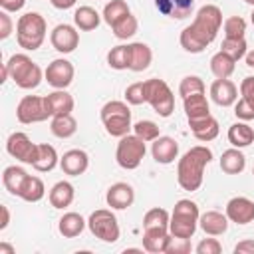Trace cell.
Here are the masks:
<instances>
[{
  "label": "cell",
  "mask_w": 254,
  "mask_h": 254,
  "mask_svg": "<svg viewBox=\"0 0 254 254\" xmlns=\"http://www.w3.org/2000/svg\"><path fill=\"white\" fill-rule=\"evenodd\" d=\"M222 26V12L216 4H204L196 10L194 20L181 32V46L189 54H200L208 44L214 42Z\"/></svg>",
  "instance_id": "6da1fadb"
},
{
  "label": "cell",
  "mask_w": 254,
  "mask_h": 254,
  "mask_svg": "<svg viewBox=\"0 0 254 254\" xmlns=\"http://www.w3.org/2000/svg\"><path fill=\"white\" fill-rule=\"evenodd\" d=\"M212 161V151L206 145H196L190 147L177 165V181L181 189L192 192L198 190L204 179V167Z\"/></svg>",
  "instance_id": "7a4b0ae2"
},
{
  "label": "cell",
  "mask_w": 254,
  "mask_h": 254,
  "mask_svg": "<svg viewBox=\"0 0 254 254\" xmlns=\"http://www.w3.org/2000/svg\"><path fill=\"white\" fill-rule=\"evenodd\" d=\"M4 69L8 73V77L22 89H34L40 85L44 71L40 69V65L26 54H14L6 64Z\"/></svg>",
  "instance_id": "3957f363"
},
{
  "label": "cell",
  "mask_w": 254,
  "mask_h": 254,
  "mask_svg": "<svg viewBox=\"0 0 254 254\" xmlns=\"http://www.w3.org/2000/svg\"><path fill=\"white\" fill-rule=\"evenodd\" d=\"M46 32L48 26L44 16L40 12H26L16 24V42L26 52H34L44 44Z\"/></svg>",
  "instance_id": "277c9868"
},
{
  "label": "cell",
  "mask_w": 254,
  "mask_h": 254,
  "mask_svg": "<svg viewBox=\"0 0 254 254\" xmlns=\"http://www.w3.org/2000/svg\"><path fill=\"white\" fill-rule=\"evenodd\" d=\"M198 216H200V212H198L196 202H192L189 198L177 200L175 202V208H173V214H171V220H169V232H171V236L190 238L196 232Z\"/></svg>",
  "instance_id": "5b68a950"
},
{
  "label": "cell",
  "mask_w": 254,
  "mask_h": 254,
  "mask_svg": "<svg viewBox=\"0 0 254 254\" xmlns=\"http://www.w3.org/2000/svg\"><path fill=\"white\" fill-rule=\"evenodd\" d=\"M99 117H101V123L105 127V131L111 137H119L121 139L133 127L131 125V109L123 101H107L101 107Z\"/></svg>",
  "instance_id": "8992f818"
},
{
  "label": "cell",
  "mask_w": 254,
  "mask_h": 254,
  "mask_svg": "<svg viewBox=\"0 0 254 254\" xmlns=\"http://www.w3.org/2000/svg\"><path fill=\"white\" fill-rule=\"evenodd\" d=\"M145 97L147 103L159 113L161 117H171L175 111V95L165 79L151 77L145 81Z\"/></svg>",
  "instance_id": "52a82bcc"
},
{
  "label": "cell",
  "mask_w": 254,
  "mask_h": 254,
  "mask_svg": "<svg viewBox=\"0 0 254 254\" xmlns=\"http://www.w3.org/2000/svg\"><path fill=\"white\" fill-rule=\"evenodd\" d=\"M147 153V147H145V141L141 137H137L135 133L133 135H123L117 143V151H115V159H117V165L121 169H127V171H133L141 165L143 157Z\"/></svg>",
  "instance_id": "ba28073f"
},
{
  "label": "cell",
  "mask_w": 254,
  "mask_h": 254,
  "mask_svg": "<svg viewBox=\"0 0 254 254\" xmlns=\"http://www.w3.org/2000/svg\"><path fill=\"white\" fill-rule=\"evenodd\" d=\"M87 226H89V232L95 238L103 240V242H109L111 244V242H117L119 240V234H121L119 222H117L115 214L111 210H107V208L93 210L89 214V218H87Z\"/></svg>",
  "instance_id": "9c48e42d"
},
{
  "label": "cell",
  "mask_w": 254,
  "mask_h": 254,
  "mask_svg": "<svg viewBox=\"0 0 254 254\" xmlns=\"http://www.w3.org/2000/svg\"><path fill=\"white\" fill-rule=\"evenodd\" d=\"M16 117L20 123L24 125H32V123H40V121H46L50 115V109H48V103H46V97H40V95H26L20 99L18 107H16Z\"/></svg>",
  "instance_id": "30bf717a"
},
{
  "label": "cell",
  "mask_w": 254,
  "mask_h": 254,
  "mask_svg": "<svg viewBox=\"0 0 254 254\" xmlns=\"http://www.w3.org/2000/svg\"><path fill=\"white\" fill-rule=\"evenodd\" d=\"M6 151L10 157H14L16 161L34 165L36 155H38V143H32L30 137L24 131H14L8 141H6Z\"/></svg>",
  "instance_id": "8fae6325"
},
{
  "label": "cell",
  "mask_w": 254,
  "mask_h": 254,
  "mask_svg": "<svg viewBox=\"0 0 254 254\" xmlns=\"http://www.w3.org/2000/svg\"><path fill=\"white\" fill-rule=\"evenodd\" d=\"M73 73H75L73 64L67 62L65 58H58V60H54L52 64H48V67H46V71H44V77H46V81H48L52 87H56V89H65V87L73 81Z\"/></svg>",
  "instance_id": "7c38bea8"
},
{
  "label": "cell",
  "mask_w": 254,
  "mask_h": 254,
  "mask_svg": "<svg viewBox=\"0 0 254 254\" xmlns=\"http://www.w3.org/2000/svg\"><path fill=\"white\" fill-rule=\"evenodd\" d=\"M50 42L60 54H71L79 44V32L69 24H58L50 34Z\"/></svg>",
  "instance_id": "4fadbf2b"
},
{
  "label": "cell",
  "mask_w": 254,
  "mask_h": 254,
  "mask_svg": "<svg viewBox=\"0 0 254 254\" xmlns=\"http://www.w3.org/2000/svg\"><path fill=\"white\" fill-rule=\"evenodd\" d=\"M226 216L230 222L248 224L254 220V200L246 196H234L226 202Z\"/></svg>",
  "instance_id": "5bb4252c"
},
{
  "label": "cell",
  "mask_w": 254,
  "mask_h": 254,
  "mask_svg": "<svg viewBox=\"0 0 254 254\" xmlns=\"http://www.w3.org/2000/svg\"><path fill=\"white\" fill-rule=\"evenodd\" d=\"M105 200L111 208L115 210H125L133 204L135 200V190L129 183H115L107 189V194H105Z\"/></svg>",
  "instance_id": "9a60e30c"
},
{
  "label": "cell",
  "mask_w": 254,
  "mask_h": 254,
  "mask_svg": "<svg viewBox=\"0 0 254 254\" xmlns=\"http://www.w3.org/2000/svg\"><path fill=\"white\" fill-rule=\"evenodd\" d=\"M60 167H62V171H64L65 175H69V177H79V175H83V173L87 171V167H89V157H87V153L81 151V149H69V151H65L64 157L60 159Z\"/></svg>",
  "instance_id": "2e32d148"
},
{
  "label": "cell",
  "mask_w": 254,
  "mask_h": 254,
  "mask_svg": "<svg viewBox=\"0 0 254 254\" xmlns=\"http://www.w3.org/2000/svg\"><path fill=\"white\" fill-rule=\"evenodd\" d=\"M210 99L220 107H230L238 101V87L230 79H214L210 85Z\"/></svg>",
  "instance_id": "e0dca14e"
},
{
  "label": "cell",
  "mask_w": 254,
  "mask_h": 254,
  "mask_svg": "<svg viewBox=\"0 0 254 254\" xmlns=\"http://www.w3.org/2000/svg\"><path fill=\"white\" fill-rule=\"evenodd\" d=\"M171 242L169 228H145L143 230V250L151 254H165Z\"/></svg>",
  "instance_id": "ac0fdd59"
},
{
  "label": "cell",
  "mask_w": 254,
  "mask_h": 254,
  "mask_svg": "<svg viewBox=\"0 0 254 254\" xmlns=\"http://www.w3.org/2000/svg\"><path fill=\"white\" fill-rule=\"evenodd\" d=\"M151 155L157 163L169 165L179 157V143L173 137H157L151 145Z\"/></svg>",
  "instance_id": "d6986e66"
},
{
  "label": "cell",
  "mask_w": 254,
  "mask_h": 254,
  "mask_svg": "<svg viewBox=\"0 0 254 254\" xmlns=\"http://www.w3.org/2000/svg\"><path fill=\"white\" fill-rule=\"evenodd\" d=\"M155 6L161 14L173 20H183L192 14L194 0H155Z\"/></svg>",
  "instance_id": "ffe728a7"
},
{
  "label": "cell",
  "mask_w": 254,
  "mask_h": 254,
  "mask_svg": "<svg viewBox=\"0 0 254 254\" xmlns=\"http://www.w3.org/2000/svg\"><path fill=\"white\" fill-rule=\"evenodd\" d=\"M127 50H129V69L131 71H143L151 65L153 52L147 44L133 42V44H127Z\"/></svg>",
  "instance_id": "44dd1931"
},
{
  "label": "cell",
  "mask_w": 254,
  "mask_h": 254,
  "mask_svg": "<svg viewBox=\"0 0 254 254\" xmlns=\"http://www.w3.org/2000/svg\"><path fill=\"white\" fill-rule=\"evenodd\" d=\"M198 226L208 236H220L228 228V216L218 210H206L204 214L198 216Z\"/></svg>",
  "instance_id": "7402d4cb"
},
{
  "label": "cell",
  "mask_w": 254,
  "mask_h": 254,
  "mask_svg": "<svg viewBox=\"0 0 254 254\" xmlns=\"http://www.w3.org/2000/svg\"><path fill=\"white\" fill-rule=\"evenodd\" d=\"M189 127H190L192 135L202 143H208V141L218 137V121L212 115H206L200 119H190Z\"/></svg>",
  "instance_id": "603a6c76"
},
{
  "label": "cell",
  "mask_w": 254,
  "mask_h": 254,
  "mask_svg": "<svg viewBox=\"0 0 254 254\" xmlns=\"http://www.w3.org/2000/svg\"><path fill=\"white\" fill-rule=\"evenodd\" d=\"M46 103L50 109V115H65L73 111V97L65 89H56L46 95Z\"/></svg>",
  "instance_id": "cb8c5ba5"
},
{
  "label": "cell",
  "mask_w": 254,
  "mask_h": 254,
  "mask_svg": "<svg viewBox=\"0 0 254 254\" xmlns=\"http://www.w3.org/2000/svg\"><path fill=\"white\" fill-rule=\"evenodd\" d=\"M28 177H30V175H28L22 167L10 165V167H6L4 173H2V185H4V189H6L10 194L20 196V190H22V187H24V183H26Z\"/></svg>",
  "instance_id": "d4e9b609"
},
{
  "label": "cell",
  "mask_w": 254,
  "mask_h": 254,
  "mask_svg": "<svg viewBox=\"0 0 254 254\" xmlns=\"http://www.w3.org/2000/svg\"><path fill=\"white\" fill-rule=\"evenodd\" d=\"M73 196H75V190H73V185L67 183V181H60L52 187L50 190V204L54 208H67L71 202H73Z\"/></svg>",
  "instance_id": "484cf974"
},
{
  "label": "cell",
  "mask_w": 254,
  "mask_h": 254,
  "mask_svg": "<svg viewBox=\"0 0 254 254\" xmlns=\"http://www.w3.org/2000/svg\"><path fill=\"white\" fill-rule=\"evenodd\" d=\"M228 141L232 147L236 149H244L248 145L254 143V129L246 123V121H238V123H232L228 127Z\"/></svg>",
  "instance_id": "4316f807"
},
{
  "label": "cell",
  "mask_w": 254,
  "mask_h": 254,
  "mask_svg": "<svg viewBox=\"0 0 254 254\" xmlns=\"http://www.w3.org/2000/svg\"><path fill=\"white\" fill-rule=\"evenodd\" d=\"M183 105H185V113H187V119H200V117H206L210 115V107H208V99L204 93H192L189 97L183 99Z\"/></svg>",
  "instance_id": "83f0119b"
},
{
  "label": "cell",
  "mask_w": 254,
  "mask_h": 254,
  "mask_svg": "<svg viewBox=\"0 0 254 254\" xmlns=\"http://www.w3.org/2000/svg\"><path fill=\"white\" fill-rule=\"evenodd\" d=\"M85 224L87 222L83 220L81 214H77V212H65L60 218V222H58V230H60V234L64 238H75V236H79L83 232Z\"/></svg>",
  "instance_id": "f1b7e54d"
},
{
  "label": "cell",
  "mask_w": 254,
  "mask_h": 254,
  "mask_svg": "<svg viewBox=\"0 0 254 254\" xmlns=\"http://www.w3.org/2000/svg\"><path fill=\"white\" fill-rule=\"evenodd\" d=\"M58 163H60V157H58L56 149L48 143H38V155H36V161L32 167L40 173H50Z\"/></svg>",
  "instance_id": "f546056e"
},
{
  "label": "cell",
  "mask_w": 254,
  "mask_h": 254,
  "mask_svg": "<svg viewBox=\"0 0 254 254\" xmlns=\"http://www.w3.org/2000/svg\"><path fill=\"white\" fill-rule=\"evenodd\" d=\"M246 167V157L240 149L232 147V149H226L220 157V169L226 173V175H238L242 173Z\"/></svg>",
  "instance_id": "4dcf8cb0"
},
{
  "label": "cell",
  "mask_w": 254,
  "mask_h": 254,
  "mask_svg": "<svg viewBox=\"0 0 254 254\" xmlns=\"http://www.w3.org/2000/svg\"><path fill=\"white\" fill-rule=\"evenodd\" d=\"M99 22H101V16H99L97 10L91 8V6H79V8L73 12V24H75V28H79V30H83V32L95 30V28L99 26Z\"/></svg>",
  "instance_id": "1f68e13d"
},
{
  "label": "cell",
  "mask_w": 254,
  "mask_h": 254,
  "mask_svg": "<svg viewBox=\"0 0 254 254\" xmlns=\"http://www.w3.org/2000/svg\"><path fill=\"white\" fill-rule=\"evenodd\" d=\"M234 67H236V62L224 52H216L210 58V71L214 73L216 79H228L234 73Z\"/></svg>",
  "instance_id": "d6a6232c"
},
{
  "label": "cell",
  "mask_w": 254,
  "mask_h": 254,
  "mask_svg": "<svg viewBox=\"0 0 254 254\" xmlns=\"http://www.w3.org/2000/svg\"><path fill=\"white\" fill-rule=\"evenodd\" d=\"M50 129L56 137L60 139H67L71 135H75L77 131V121L73 119L71 113H65V115H54L52 117V123H50Z\"/></svg>",
  "instance_id": "836d02e7"
},
{
  "label": "cell",
  "mask_w": 254,
  "mask_h": 254,
  "mask_svg": "<svg viewBox=\"0 0 254 254\" xmlns=\"http://www.w3.org/2000/svg\"><path fill=\"white\" fill-rule=\"evenodd\" d=\"M44 194H46L44 181H42L40 177L30 175V177L26 179V183H24L22 190H20V198H22V200H26V202H38V200H42V198H44Z\"/></svg>",
  "instance_id": "e575fe53"
},
{
  "label": "cell",
  "mask_w": 254,
  "mask_h": 254,
  "mask_svg": "<svg viewBox=\"0 0 254 254\" xmlns=\"http://www.w3.org/2000/svg\"><path fill=\"white\" fill-rule=\"evenodd\" d=\"M127 14H131V10H129V6H127L125 0H111V2H107L105 8H103V20H105V24H109L111 28H113L119 20H123Z\"/></svg>",
  "instance_id": "d590c367"
},
{
  "label": "cell",
  "mask_w": 254,
  "mask_h": 254,
  "mask_svg": "<svg viewBox=\"0 0 254 254\" xmlns=\"http://www.w3.org/2000/svg\"><path fill=\"white\" fill-rule=\"evenodd\" d=\"M169 220H171V214L165 208L155 206V208L145 212V216H143V230L145 228H169Z\"/></svg>",
  "instance_id": "8d00e7d4"
},
{
  "label": "cell",
  "mask_w": 254,
  "mask_h": 254,
  "mask_svg": "<svg viewBox=\"0 0 254 254\" xmlns=\"http://www.w3.org/2000/svg\"><path fill=\"white\" fill-rule=\"evenodd\" d=\"M137 28H139V22L133 14H127L123 20H119L111 30H113V36L117 40H129L137 34Z\"/></svg>",
  "instance_id": "74e56055"
},
{
  "label": "cell",
  "mask_w": 254,
  "mask_h": 254,
  "mask_svg": "<svg viewBox=\"0 0 254 254\" xmlns=\"http://www.w3.org/2000/svg\"><path fill=\"white\" fill-rule=\"evenodd\" d=\"M246 40L244 38H224L222 40V46H220V52L228 54L234 62H238L240 58L246 56Z\"/></svg>",
  "instance_id": "f35d334b"
},
{
  "label": "cell",
  "mask_w": 254,
  "mask_h": 254,
  "mask_svg": "<svg viewBox=\"0 0 254 254\" xmlns=\"http://www.w3.org/2000/svg\"><path fill=\"white\" fill-rule=\"evenodd\" d=\"M107 64L113 69H129V50L127 46H115L107 54Z\"/></svg>",
  "instance_id": "ab89813d"
},
{
  "label": "cell",
  "mask_w": 254,
  "mask_h": 254,
  "mask_svg": "<svg viewBox=\"0 0 254 254\" xmlns=\"http://www.w3.org/2000/svg\"><path fill=\"white\" fill-rule=\"evenodd\" d=\"M133 131L137 137H141L145 143H151L155 141L157 137H161V131H159V125L155 121H149V119H143V121H137L133 125Z\"/></svg>",
  "instance_id": "60d3db41"
},
{
  "label": "cell",
  "mask_w": 254,
  "mask_h": 254,
  "mask_svg": "<svg viewBox=\"0 0 254 254\" xmlns=\"http://www.w3.org/2000/svg\"><path fill=\"white\" fill-rule=\"evenodd\" d=\"M224 28V38H244L246 34V20L240 16H230L222 24Z\"/></svg>",
  "instance_id": "b9f144b4"
},
{
  "label": "cell",
  "mask_w": 254,
  "mask_h": 254,
  "mask_svg": "<svg viewBox=\"0 0 254 254\" xmlns=\"http://www.w3.org/2000/svg\"><path fill=\"white\" fill-rule=\"evenodd\" d=\"M179 93L181 97H189L192 93H204V81L198 77V75H187L181 79V85H179Z\"/></svg>",
  "instance_id": "7bdbcfd3"
},
{
  "label": "cell",
  "mask_w": 254,
  "mask_h": 254,
  "mask_svg": "<svg viewBox=\"0 0 254 254\" xmlns=\"http://www.w3.org/2000/svg\"><path fill=\"white\" fill-rule=\"evenodd\" d=\"M125 101L131 103V105L147 103V97H145V81H135V83H131V85L125 89Z\"/></svg>",
  "instance_id": "ee69618b"
},
{
  "label": "cell",
  "mask_w": 254,
  "mask_h": 254,
  "mask_svg": "<svg viewBox=\"0 0 254 254\" xmlns=\"http://www.w3.org/2000/svg\"><path fill=\"white\" fill-rule=\"evenodd\" d=\"M189 252H190V242H189V238L171 236V242H169L165 254H189Z\"/></svg>",
  "instance_id": "f6af8a7d"
},
{
  "label": "cell",
  "mask_w": 254,
  "mask_h": 254,
  "mask_svg": "<svg viewBox=\"0 0 254 254\" xmlns=\"http://www.w3.org/2000/svg\"><path fill=\"white\" fill-rule=\"evenodd\" d=\"M222 244L216 238H204L196 244V254H220Z\"/></svg>",
  "instance_id": "bcb514c9"
},
{
  "label": "cell",
  "mask_w": 254,
  "mask_h": 254,
  "mask_svg": "<svg viewBox=\"0 0 254 254\" xmlns=\"http://www.w3.org/2000/svg\"><path fill=\"white\" fill-rule=\"evenodd\" d=\"M234 115L240 119V121H252L254 119V107L250 103H246L242 97L234 103Z\"/></svg>",
  "instance_id": "7dc6e473"
},
{
  "label": "cell",
  "mask_w": 254,
  "mask_h": 254,
  "mask_svg": "<svg viewBox=\"0 0 254 254\" xmlns=\"http://www.w3.org/2000/svg\"><path fill=\"white\" fill-rule=\"evenodd\" d=\"M240 95L246 103H250L254 107V75H248L242 79L240 83Z\"/></svg>",
  "instance_id": "c3c4849f"
},
{
  "label": "cell",
  "mask_w": 254,
  "mask_h": 254,
  "mask_svg": "<svg viewBox=\"0 0 254 254\" xmlns=\"http://www.w3.org/2000/svg\"><path fill=\"white\" fill-rule=\"evenodd\" d=\"M12 34V18L8 16L6 10L0 12V40H6Z\"/></svg>",
  "instance_id": "681fc988"
},
{
  "label": "cell",
  "mask_w": 254,
  "mask_h": 254,
  "mask_svg": "<svg viewBox=\"0 0 254 254\" xmlns=\"http://www.w3.org/2000/svg\"><path fill=\"white\" fill-rule=\"evenodd\" d=\"M24 4H26V0H0V6L6 12H18L24 8Z\"/></svg>",
  "instance_id": "f907efd6"
},
{
  "label": "cell",
  "mask_w": 254,
  "mask_h": 254,
  "mask_svg": "<svg viewBox=\"0 0 254 254\" xmlns=\"http://www.w3.org/2000/svg\"><path fill=\"white\" fill-rule=\"evenodd\" d=\"M234 254H254V240H242L234 246Z\"/></svg>",
  "instance_id": "816d5d0a"
},
{
  "label": "cell",
  "mask_w": 254,
  "mask_h": 254,
  "mask_svg": "<svg viewBox=\"0 0 254 254\" xmlns=\"http://www.w3.org/2000/svg\"><path fill=\"white\" fill-rule=\"evenodd\" d=\"M50 2H52V6L58 8V10H67V8H71L77 0H50Z\"/></svg>",
  "instance_id": "f5cc1de1"
},
{
  "label": "cell",
  "mask_w": 254,
  "mask_h": 254,
  "mask_svg": "<svg viewBox=\"0 0 254 254\" xmlns=\"http://www.w3.org/2000/svg\"><path fill=\"white\" fill-rule=\"evenodd\" d=\"M0 212H2V222H0V230H4V228L8 226V222H10V212H8V206H6V204H2V206H0Z\"/></svg>",
  "instance_id": "db71d44e"
},
{
  "label": "cell",
  "mask_w": 254,
  "mask_h": 254,
  "mask_svg": "<svg viewBox=\"0 0 254 254\" xmlns=\"http://www.w3.org/2000/svg\"><path fill=\"white\" fill-rule=\"evenodd\" d=\"M0 254H14V248H12L10 244L2 242V244H0Z\"/></svg>",
  "instance_id": "11a10c76"
},
{
  "label": "cell",
  "mask_w": 254,
  "mask_h": 254,
  "mask_svg": "<svg viewBox=\"0 0 254 254\" xmlns=\"http://www.w3.org/2000/svg\"><path fill=\"white\" fill-rule=\"evenodd\" d=\"M244 58H246V65H248V67H254V50L248 52Z\"/></svg>",
  "instance_id": "9f6ffc18"
},
{
  "label": "cell",
  "mask_w": 254,
  "mask_h": 254,
  "mask_svg": "<svg viewBox=\"0 0 254 254\" xmlns=\"http://www.w3.org/2000/svg\"><path fill=\"white\" fill-rule=\"evenodd\" d=\"M246 4H250V6H254V0H244Z\"/></svg>",
  "instance_id": "6f0895ef"
},
{
  "label": "cell",
  "mask_w": 254,
  "mask_h": 254,
  "mask_svg": "<svg viewBox=\"0 0 254 254\" xmlns=\"http://www.w3.org/2000/svg\"><path fill=\"white\" fill-rule=\"evenodd\" d=\"M250 20H252V24H254V10H252V14H250Z\"/></svg>",
  "instance_id": "680465c9"
},
{
  "label": "cell",
  "mask_w": 254,
  "mask_h": 254,
  "mask_svg": "<svg viewBox=\"0 0 254 254\" xmlns=\"http://www.w3.org/2000/svg\"><path fill=\"white\" fill-rule=\"evenodd\" d=\"M252 175H254V169H252Z\"/></svg>",
  "instance_id": "91938a15"
}]
</instances>
